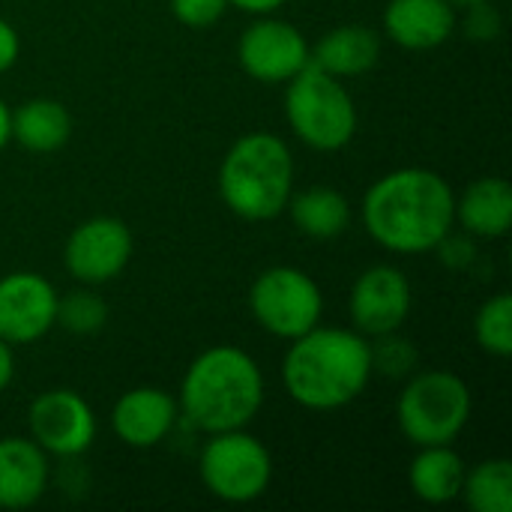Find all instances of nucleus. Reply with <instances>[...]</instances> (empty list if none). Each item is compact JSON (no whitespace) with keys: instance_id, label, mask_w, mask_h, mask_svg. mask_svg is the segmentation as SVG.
Returning a JSON list of instances; mask_svg holds the SVG:
<instances>
[{"instance_id":"nucleus-1","label":"nucleus","mask_w":512,"mask_h":512,"mask_svg":"<svg viewBox=\"0 0 512 512\" xmlns=\"http://www.w3.org/2000/svg\"><path fill=\"white\" fill-rule=\"evenodd\" d=\"M366 234L393 255H426L456 225V192L432 168H396L378 177L360 204Z\"/></svg>"},{"instance_id":"nucleus-2","label":"nucleus","mask_w":512,"mask_h":512,"mask_svg":"<svg viewBox=\"0 0 512 512\" xmlns=\"http://www.w3.org/2000/svg\"><path fill=\"white\" fill-rule=\"evenodd\" d=\"M372 345L354 327H312L282 357V387L306 411L330 414L357 402L372 381Z\"/></svg>"},{"instance_id":"nucleus-3","label":"nucleus","mask_w":512,"mask_h":512,"mask_svg":"<svg viewBox=\"0 0 512 512\" xmlns=\"http://www.w3.org/2000/svg\"><path fill=\"white\" fill-rule=\"evenodd\" d=\"M264 405V372L237 345H213L201 351L180 384V417L204 432L246 429Z\"/></svg>"},{"instance_id":"nucleus-4","label":"nucleus","mask_w":512,"mask_h":512,"mask_svg":"<svg viewBox=\"0 0 512 512\" xmlns=\"http://www.w3.org/2000/svg\"><path fill=\"white\" fill-rule=\"evenodd\" d=\"M219 198L243 222H270L294 192V153L273 132L237 138L219 165Z\"/></svg>"},{"instance_id":"nucleus-5","label":"nucleus","mask_w":512,"mask_h":512,"mask_svg":"<svg viewBox=\"0 0 512 512\" xmlns=\"http://www.w3.org/2000/svg\"><path fill=\"white\" fill-rule=\"evenodd\" d=\"M285 120L297 141L318 153L345 150L360 123L345 81L321 72L312 63L285 81Z\"/></svg>"},{"instance_id":"nucleus-6","label":"nucleus","mask_w":512,"mask_h":512,"mask_svg":"<svg viewBox=\"0 0 512 512\" xmlns=\"http://www.w3.org/2000/svg\"><path fill=\"white\" fill-rule=\"evenodd\" d=\"M474 411V396L465 378L447 369L414 375L396 402V423L408 444L441 447L456 444Z\"/></svg>"},{"instance_id":"nucleus-7","label":"nucleus","mask_w":512,"mask_h":512,"mask_svg":"<svg viewBox=\"0 0 512 512\" xmlns=\"http://www.w3.org/2000/svg\"><path fill=\"white\" fill-rule=\"evenodd\" d=\"M204 489L225 504H252L267 495L273 483V456L261 438L246 429L207 435L198 459Z\"/></svg>"},{"instance_id":"nucleus-8","label":"nucleus","mask_w":512,"mask_h":512,"mask_svg":"<svg viewBox=\"0 0 512 512\" xmlns=\"http://www.w3.org/2000/svg\"><path fill=\"white\" fill-rule=\"evenodd\" d=\"M249 312L264 333L291 342L321 324L324 294L306 270L279 264L255 276L249 288Z\"/></svg>"},{"instance_id":"nucleus-9","label":"nucleus","mask_w":512,"mask_h":512,"mask_svg":"<svg viewBox=\"0 0 512 512\" xmlns=\"http://www.w3.org/2000/svg\"><path fill=\"white\" fill-rule=\"evenodd\" d=\"M132 231L117 216H90L72 228L63 246V267L66 273L87 285H108L114 282L132 261Z\"/></svg>"},{"instance_id":"nucleus-10","label":"nucleus","mask_w":512,"mask_h":512,"mask_svg":"<svg viewBox=\"0 0 512 512\" xmlns=\"http://www.w3.org/2000/svg\"><path fill=\"white\" fill-rule=\"evenodd\" d=\"M237 63L258 84H285L309 66V42L291 21L258 15L237 39Z\"/></svg>"},{"instance_id":"nucleus-11","label":"nucleus","mask_w":512,"mask_h":512,"mask_svg":"<svg viewBox=\"0 0 512 512\" xmlns=\"http://www.w3.org/2000/svg\"><path fill=\"white\" fill-rule=\"evenodd\" d=\"M30 438L57 459H75L96 441V414L75 390H45L27 408Z\"/></svg>"},{"instance_id":"nucleus-12","label":"nucleus","mask_w":512,"mask_h":512,"mask_svg":"<svg viewBox=\"0 0 512 512\" xmlns=\"http://www.w3.org/2000/svg\"><path fill=\"white\" fill-rule=\"evenodd\" d=\"M414 306L408 276L393 264H375L357 276L348 297V315L360 336L378 339L399 333Z\"/></svg>"},{"instance_id":"nucleus-13","label":"nucleus","mask_w":512,"mask_h":512,"mask_svg":"<svg viewBox=\"0 0 512 512\" xmlns=\"http://www.w3.org/2000/svg\"><path fill=\"white\" fill-rule=\"evenodd\" d=\"M57 288L30 270L0 279V339L6 345H33L57 327Z\"/></svg>"},{"instance_id":"nucleus-14","label":"nucleus","mask_w":512,"mask_h":512,"mask_svg":"<svg viewBox=\"0 0 512 512\" xmlns=\"http://www.w3.org/2000/svg\"><path fill=\"white\" fill-rule=\"evenodd\" d=\"M177 399L162 387H135L111 408V432L132 450L159 447L177 423Z\"/></svg>"},{"instance_id":"nucleus-15","label":"nucleus","mask_w":512,"mask_h":512,"mask_svg":"<svg viewBox=\"0 0 512 512\" xmlns=\"http://www.w3.org/2000/svg\"><path fill=\"white\" fill-rule=\"evenodd\" d=\"M456 6L450 0H387L381 15L384 36L405 51L441 48L456 33Z\"/></svg>"},{"instance_id":"nucleus-16","label":"nucleus","mask_w":512,"mask_h":512,"mask_svg":"<svg viewBox=\"0 0 512 512\" xmlns=\"http://www.w3.org/2000/svg\"><path fill=\"white\" fill-rule=\"evenodd\" d=\"M48 453L27 435L0 438V510H30L48 492Z\"/></svg>"},{"instance_id":"nucleus-17","label":"nucleus","mask_w":512,"mask_h":512,"mask_svg":"<svg viewBox=\"0 0 512 512\" xmlns=\"http://www.w3.org/2000/svg\"><path fill=\"white\" fill-rule=\"evenodd\" d=\"M381 60V33L369 24H339L309 45V63L345 81L366 75Z\"/></svg>"},{"instance_id":"nucleus-18","label":"nucleus","mask_w":512,"mask_h":512,"mask_svg":"<svg viewBox=\"0 0 512 512\" xmlns=\"http://www.w3.org/2000/svg\"><path fill=\"white\" fill-rule=\"evenodd\" d=\"M456 225L483 240H498L512 225V186L504 177H477L456 195Z\"/></svg>"},{"instance_id":"nucleus-19","label":"nucleus","mask_w":512,"mask_h":512,"mask_svg":"<svg viewBox=\"0 0 512 512\" xmlns=\"http://www.w3.org/2000/svg\"><path fill=\"white\" fill-rule=\"evenodd\" d=\"M465 462L453 450V444L441 447H417V456L408 465V489L417 501L429 507H444L459 501L462 480H465Z\"/></svg>"},{"instance_id":"nucleus-20","label":"nucleus","mask_w":512,"mask_h":512,"mask_svg":"<svg viewBox=\"0 0 512 512\" xmlns=\"http://www.w3.org/2000/svg\"><path fill=\"white\" fill-rule=\"evenodd\" d=\"M72 135V117L63 102L36 96L12 111V141L27 153H57Z\"/></svg>"},{"instance_id":"nucleus-21","label":"nucleus","mask_w":512,"mask_h":512,"mask_svg":"<svg viewBox=\"0 0 512 512\" xmlns=\"http://www.w3.org/2000/svg\"><path fill=\"white\" fill-rule=\"evenodd\" d=\"M285 210L291 213L297 231L312 240H333L351 225V204L333 186H309L291 192Z\"/></svg>"},{"instance_id":"nucleus-22","label":"nucleus","mask_w":512,"mask_h":512,"mask_svg":"<svg viewBox=\"0 0 512 512\" xmlns=\"http://www.w3.org/2000/svg\"><path fill=\"white\" fill-rule=\"evenodd\" d=\"M459 498L471 512H512V462L498 456L465 471Z\"/></svg>"},{"instance_id":"nucleus-23","label":"nucleus","mask_w":512,"mask_h":512,"mask_svg":"<svg viewBox=\"0 0 512 512\" xmlns=\"http://www.w3.org/2000/svg\"><path fill=\"white\" fill-rule=\"evenodd\" d=\"M474 339L489 357L507 360L512 354V297L507 291L489 297L474 315Z\"/></svg>"},{"instance_id":"nucleus-24","label":"nucleus","mask_w":512,"mask_h":512,"mask_svg":"<svg viewBox=\"0 0 512 512\" xmlns=\"http://www.w3.org/2000/svg\"><path fill=\"white\" fill-rule=\"evenodd\" d=\"M108 321V306L99 294L81 288L57 297V327L75 336H90L99 333Z\"/></svg>"},{"instance_id":"nucleus-25","label":"nucleus","mask_w":512,"mask_h":512,"mask_svg":"<svg viewBox=\"0 0 512 512\" xmlns=\"http://www.w3.org/2000/svg\"><path fill=\"white\" fill-rule=\"evenodd\" d=\"M414 366V351L405 339L396 333L378 336V345H372V369H381L384 375H405Z\"/></svg>"},{"instance_id":"nucleus-26","label":"nucleus","mask_w":512,"mask_h":512,"mask_svg":"<svg viewBox=\"0 0 512 512\" xmlns=\"http://www.w3.org/2000/svg\"><path fill=\"white\" fill-rule=\"evenodd\" d=\"M168 9L180 24L204 30V27H213L231 6L228 0H168Z\"/></svg>"},{"instance_id":"nucleus-27","label":"nucleus","mask_w":512,"mask_h":512,"mask_svg":"<svg viewBox=\"0 0 512 512\" xmlns=\"http://www.w3.org/2000/svg\"><path fill=\"white\" fill-rule=\"evenodd\" d=\"M465 27H468V33L474 39H495L498 30H501V21H498V12L489 3H477V6H468Z\"/></svg>"},{"instance_id":"nucleus-28","label":"nucleus","mask_w":512,"mask_h":512,"mask_svg":"<svg viewBox=\"0 0 512 512\" xmlns=\"http://www.w3.org/2000/svg\"><path fill=\"white\" fill-rule=\"evenodd\" d=\"M18 54H21V36L6 18H0V75L18 63Z\"/></svg>"},{"instance_id":"nucleus-29","label":"nucleus","mask_w":512,"mask_h":512,"mask_svg":"<svg viewBox=\"0 0 512 512\" xmlns=\"http://www.w3.org/2000/svg\"><path fill=\"white\" fill-rule=\"evenodd\" d=\"M285 3L288 0H228L231 9H240V12L252 15V18H258V15H276V9H282Z\"/></svg>"},{"instance_id":"nucleus-30","label":"nucleus","mask_w":512,"mask_h":512,"mask_svg":"<svg viewBox=\"0 0 512 512\" xmlns=\"http://www.w3.org/2000/svg\"><path fill=\"white\" fill-rule=\"evenodd\" d=\"M12 375H15V357H12V345H6L0 339V393L12 384Z\"/></svg>"},{"instance_id":"nucleus-31","label":"nucleus","mask_w":512,"mask_h":512,"mask_svg":"<svg viewBox=\"0 0 512 512\" xmlns=\"http://www.w3.org/2000/svg\"><path fill=\"white\" fill-rule=\"evenodd\" d=\"M9 141H12V111H9V105L0 99V153L6 150Z\"/></svg>"},{"instance_id":"nucleus-32","label":"nucleus","mask_w":512,"mask_h":512,"mask_svg":"<svg viewBox=\"0 0 512 512\" xmlns=\"http://www.w3.org/2000/svg\"><path fill=\"white\" fill-rule=\"evenodd\" d=\"M456 9H468V6H477V3H492V0H450Z\"/></svg>"}]
</instances>
